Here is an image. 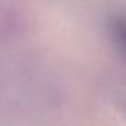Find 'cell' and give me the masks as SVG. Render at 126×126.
I'll use <instances>...</instances> for the list:
<instances>
[{"label":"cell","mask_w":126,"mask_h":126,"mask_svg":"<svg viewBox=\"0 0 126 126\" xmlns=\"http://www.w3.org/2000/svg\"><path fill=\"white\" fill-rule=\"evenodd\" d=\"M113 34L117 37V40L120 42V45L123 46V49L126 51V19L125 18H118L113 21Z\"/></svg>","instance_id":"cell-1"}]
</instances>
